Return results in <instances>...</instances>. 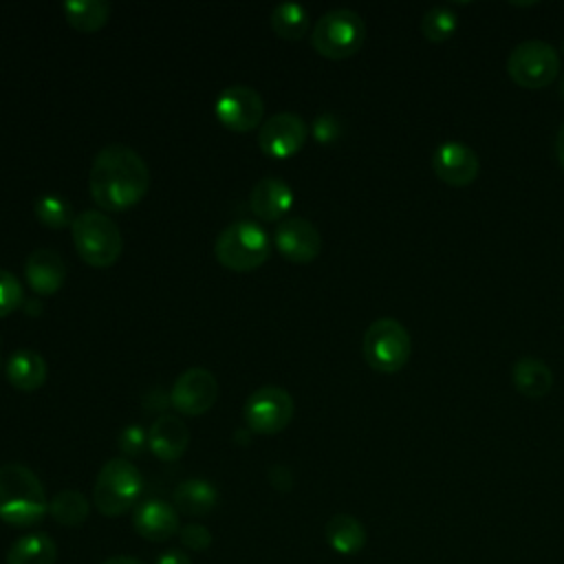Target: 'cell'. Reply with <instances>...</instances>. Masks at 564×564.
<instances>
[{
	"label": "cell",
	"mask_w": 564,
	"mask_h": 564,
	"mask_svg": "<svg viewBox=\"0 0 564 564\" xmlns=\"http://www.w3.org/2000/svg\"><path fill=\"white\" fill-rule=\"evenodd\" d=\"M88 187L101 209L126 212L150 189L148 163L130 145L110 143L95 154Z\"/></svg>",
	"instance_id": "cell-1"
},
{
	"label": "cell",
	"mask_w": 564,
	"mask_h": 564,
	"mask_svg": "<svg viewBox=\"0 0 564 564\" xmlns=\"http://www.w3.org/2000/svg\"><path fill=\"white\" fill-rule=\"evenodd\" d=\"M48 511L42 480L20 463L0 465V520L13 527H31Z\"/></svg>",
	"instance_id": "cell-2"
},
{
	"label": "cell",
	"mask_w": 564,
	"mask_h": 564,
	"mask_svg": "<svg viewBox=\"0 0 564 564\" xmlns=\"http://www.w3.org/2000/svg\"><path fill=\"white\" fill-rule=\"evenodd\" d=\"M73 245L79 258L97 269L115 264L123 251V238L117 223L97 209H86L75 216L70 227Z\"/></svg>",
	"instance_id": "cell-3"
},
{
	"label": "cell",
	"mask_w": 564,
	"mask_h": 564,
	"mask_svg": "<svg viewBox=\"0 0 564 564\" xmlns=\"http://www.w3.org/2000/svg\"><path fill=\"white\" fill-rule=\"evenodd\" d=\"M143 491V476L128 458H110L95 478L93 502L99 513L115 518L130 511Z\"/></svg>",
	"instance_id": "cell-4"
},
{
	"label": "cell",
	"mask_w": 564,
	"mask_h": 564,
	"mask_svg": "<svg viewBox=\"0 0 564 564\" xmlns=\"http://www.w3.org/2000/svg\"><path fill=\"white\" fill-rule=\"evenodd\" d=\"M214 253L225 269L253 271L269 258L271 238L260 225L251 220H236L218 234Z\"/></svg>",
	"instance_id": "cell-5"
},
{
	"label": "cell",
	"mask_w": 564,
	"mask_h": 564,
	"mask_svg": "<svg viewBox=\"0 0 564 564\" xmlns=\"http://www.w3.org/2000/svg\"><path fill=\"white\" fill-rule=\"evenodd\" d=\"M366 40L364 18L346 7L330 9L317 18L311 31L313 48L328 59L352 57Z\"/></svg>",
	"instance_id": "cell-6"
},
{
	"label": "cell",
	"mask_w": 564,
	"mask_h": 564,
	"mask_svg": "<svg viewBox=\"0 0 564 564\" xmlns=\"http://www.w3.org/2000/svg\"><path fill=\"white\" fill-rule=\"evenodd\" d=\"M361 352L372 370L394 375L408 364L412 352V339L408 328L399 319L379 317L366 328Z\"/></svg>",
	"instance_id": "cell-7"
},
{
	"label": "cell",
	"mask_w": 564,
	"mask_h": 564,
	"mask_svg": "<svg viewBox=\"0 0 564 564\" xmlns=\"http://www.w3.org/2000/svg\"><path fill=\"white\" fill-rule=\"evenodd\" d=\"M560 53L544 40H524L516 44L507 57V75L513 84L540 90L560 75Z\"/></svg>",
	"instance_id": "cell-8"
},
{
	"label": "cell",
	"mask_w": 564,
	"mask_h": 564,
	"mask_svg": "<svg viewBox=\"0 0 564 564\" xmlns=\"http://www.w3.org/2000/svg\"><path fill=\"white\" fill-rule=\"evenodd\" d=\"M242 414L251 432L278 434L293 419V397L282 386H260L247 397Z\"/></svg>",
	"instance_id": "cell-9"
},
{
	"label": "cell",
	"mask_w": 564,
	"mask_h": 564,
	"mask_svg": "<svg viewBox=\"0 0 564 564\" xmlns=\"http://www.w3.org/2000/svg\"><path fill=\"white\" fill-rule=\"evenodd\" d=\"M216 119L234 132H249L262 126L264 101L262 95L245 84L227 86L214 104Z\"/></svg>",
	"instance_id": "cell-10"
},
{
	"label": "cell",
	"mask_w": 564,
	"mask_h": 564,
	"mask_svg": "<svg viewBox=\"0 0 564 564\" xmlns=\"http://www.w3.org/2000/svg\"><path fill=\"white\" fill-rule=\"evenodd\" d=\"M218 399V381L216 377L200 366L187 368L181 372L170 390V403L176 412L185 416H198L212 410Z\"/></svg>",
	"instance_id": "cell-11"
},
{
	"label": "cell",
	"mask_w": 564,
	"mask_h": 564,
	"mask_svg": "<svg viewBox=\"0 0 564 564\" xmlns=\"http://www.w3.org/2000/svg\"><path fill=\"white\" fill-rule=\"evenodd\" d=\"M308 137L306 121L295 112H278L258 130V145L271 159H289L302 150Z\"/></svg>",
	"instance_id": "cell-12"
},
{
	"label": "cell",
	"mask_w": 564,
	"mask_h": 564,
	"mask_svg": "<svg viewBox=\"0 0 564 564\" xmlns=\"http://www.w3.org/2000/svg\"><path fill=\"white\" fill-rule=\"evenodd\" d=\"M273 245L289 262L306 264L319 256L322 236L311 220L302 216H291L275 227Z\"/></svg>",
	"instance_id": "cell-13"
},
{
	"label": "cell",
	"mask_w": 564,
	"mask_h": 564,
	"mask_svg": "<svg viewBox=\"0 0 564 564\" xmlns=\"http://www.w3.org/2000/svg\"><path fill=\"white\" fill-rule=\"evenodd\" d=\"M434 174L452 187H467L478 178V154L463 141H445L432 154Z\"/></svg>",
	"instance_id": "cell-14"
},
{
	"label": "cell",
	"mask_w": 564,
	"mask_h": 564,
	"mask_svg": "<svg viewBox=\"0 0 564 564\" xmlns=\"http://www.w3.org/2000/svg\"><path fill=\"white\" fill-rule=\"evenodd\" d=\"M132 527L141 538L163 542L181 531V520L174 505L161 498H148L137 505L132 513Z\"/></svg>",
	"instance_id": "cell-15"
},
{
	"label": "cell",
	"mask_w": 564,
	"mask_h": 564,
	"mask_svg": "<svg viewBox=\"0 0 564 564\" xmlns=\"http://www.w3.org/2000/svg\"><path fill=\"white\" fill-rule=\"evenodd\" d=\"M24 275L31 291H35L37 295H53L64 284L66 267L55 249L37 247L26 256Z\"/></svg>",
	"instance_id": "cell-16"
},
{
	"label": "cell",
	"mask_w": 564,
	"mask_h": 564,
	"mask_svg": "<svg viewBox=\"0 0 564 564\" xmlns=\"http://www.w3.org/2000/svg\"><path fill=\"white\" fill-rule=\"evenodd\" d=\"M249 207L260 220H280L293 207V189L278 176H264L253 185L249 194Z\"/></svg>",
	"instance_id": "cell-17"
},
{
	"label": "cell",
	"mask_w": 564,
	"mask_h": 564,
	"mask_svg": "<svg viewBox=\"0 0 564 564\" xmlns=\"http://www.w3.org/2000/svg\"><path fill=\"white\" fill-rule=\"evenodd\" d=\"M189 443L187 425L174 414H161L148 432V447L150 452L165 463L181 458Z\"/></svg>",
	"instance_id": "cell-18"
},
{
	"label": "cell",
	"mask_w": 564,
	"mask_h": 564,
	"mask_svg": "<svg viewBox=\"0 0 564 564\" xmlns=\"http://www.w3.org/2000/svg\"><path fill=\"white\" fill-rule=\"evenodd\" d=\"M46 359L31 348H20L15 352H11L7 366H4V375L7 381L22 392H33L37 388H42V383L46 381Z\"/></svg>",
	"instance_id": "cell-19"
},
{
	"label": "cell",
	"mask_w": 564,
	"mask_h": 564,
	"mask_svg": "<svg viewBox=\"0 0 564 564\" xmlns=\"http://www.w3.org/2000/svg\"><path fill=\"white\" fill-rule=\"evenodd\" d=\"M172 500H174L176 511H181L185 516H192V518H200V516L209 513L216 507L218 491L209 480L187 478V480L176 485V489L172 494Z\"/></svg>",
	"instance_id": "cell-20"
},
{
	"label": "cell",
	"mask_w": 564,
	"mask_h": 564,
	"mask_svg": "<svg viewBox=\"0 0 564 564\" xmlns=\"http://www.w3.org/2000/svg\"><path fill=\"white\" fill-rule=\"evenodd\" d=\"M511 381L520 394L529 399H540L551 392L553 372L542 359L520 357L511 368Z\"/></svg>",
	"instance_id": "cell-21"
},
{
	"label": "cell",
	"mask_w": 564,
	"mask_h": 564,
	"mask_svg": "<svg viewBox=\"0 0 564 564\" xmlns=\"http://www.w3.org/2000/svg\"><path fill=\"white\" fill-rule=\"evenodd\" d=\"M326 542L339 555H355L366 544V529L364 524L350 513H335L324 529Z\"/></svg>",
	"instance_id": "cell-22"
},
{
	"label": "cell",
	"mask_w": 564,
	"mask_h": 564,
	"mask_svg": "<svg viewBox=\"0 0 564 564\" xmlns=\"http://www.w3.org/2000/svg\"><path fill=\"white\" fill-rule=\"evenodd\" d=\"M57 544L46 533H26L18 538L9 551L4 564H55Z\"/></svg>",
	"instance_id": "cell-23"
},
{
	"label": "cell",
	"mask_w": 564,
	"mask_h": 564,
	"mask_svg": "<svg viewBox=\"0 0 564 564\" xmlns=\"http://www.w3.org/2000/svg\"><path fill=\"white\" fill-rule=\"evenodd\" d=\"M66 22L82 31V33H93L99 31L108 18H110V2L106 0H68L62 4Z\"/></svg>",
	"instance_id": "cell-24"
},
{
	"label": "cell",
	"mask_w": 564,
	"mask_h": 564,
	"mask_svg": "<svg viewBox=\"0 0 564 564\" xmlns=\"http://www.w3.org/2000/svg\"><path fill=\"white\" fill-rule=\"evenodd\" d=\"M271 29L282 40H302L308 31V9L300 2H280L271 11Z\"/></svg>",
	"instance_id": "cell-25"
},
{
	"label": "cell",
	"mask_w": 564,
	"mask_h": 564,
	"mask_svg": "<svg viewBox=\"0 0 564 564\" xmlns=\"http://www.w3.org/2000/svg\"><path fill=\"white\" fill-rule=\"evenodd\" d=\"M88 511H90V505H88L86 496L75 489H64V491L55 494L53 500L48 502L51 518L64 527L82 524L88 518Z\"/></svg>",
	"instance_id": "cell-26"
},
{
	"label": "cell",
	"mask_w": 564,
	"mask_h": 564,
	"mask_svg": "<svg viewBox=\"0 0 564 564\" xmlns=\"http://www.w3.org/2000/svg\"><path fill=\"white\" fill-rule=\"evenodd\" d=\"M419 29L427 42L441 44V42L449 40L454 35V31L458 29V15L449 7L436 4L423 13Z\"/></svg>",
	"instance_id": "cell-27"
},
{
	"label": "cell",
	"mask_w": 564,
	"mask_h": 564,
	"mask_svg": "<svg viewBox=\"0 0 564 564\" xmlns=\"http://www.w3.org/2000/svg\"><path fill=\"white\" fill-rule=\"evenodd\" d=\"M33 209H35L37 220L48 229H66V227H73V223H75L70 203L57 194L37 196Z\"/></svg>",
	"instance_id": "cell-28"
},
{
	"label": "cell",
	"mask_w": 564,
	"mask_h": 564,
	"mask_svg": "<svg viewBox=\"0 0 564 564\" xmlns=\"http://www.w3.org/2000/svg\"><path fill=\"white\" fill-rule=\"evenodd\" d=\"M24 304L22 282L7 269H0V317L11 315Z\"/></svg>",
	"instance_id": "cell-29"
},
{
	"label": "cell",
	"mask_w": 564,
	"mask_h": 564,
	"mask_svg": "<svg viewBox=\"0 0 564 564\" xmlns=\"http://www.w3.org/2000/svg\"><path fill=\"white\" fill-rule=\"evenodd\" d=\"M117 445H119V452L123 454V458L139 456L148 447V432L141 425H128L119 434Z\"/></svg>",
	"instance_id": "cell-30"
},
{
	"label": "cell",
	"mask_w": 564,
	"mask_h": 564,
	"mask_svg": "<svg viewBox=\"0 0 564 564\" xmlns=\"http://www.w3.org/2000/svg\"><path fill=\"white\" fill-rule=\"evenodd\" d=\"M178 538H181V544L187 546L189 551H205L212 544L209 529L198 524V522H189V524L181 527Z\"/></svg>",
	"instance_id": "cell-31"
},
{
	"label": "cell",
	"mask_w": 564,
	"mask_h": 564,
	"mask_svg": "<svg viewBox=\"0 0 564 564\" xmlns=\"http://www.w3.org/2000/svg\"><path fill=\"white\" fill-rule=\"evenodd\" d=\"M311 132L315 137V141L319 143H333L339 134H341V123L335 115L330 112H324L319 117H315L313 126H311Z\"/></svg>",
	"instance_id": "cell-32"
},
{
	"label": "cell",
	"mask_w": 564,
	"mask_h": 564,
	"mask_svg": "<svg viewBox=\"0 0 564 564\" xmlns=\"http://www.w3.org/2000/svg\"><path fill=\"white\" fill-rule=\"evenodd\" d=\"M269 480L280 491H286V489L293 487V476H291V471L284 465H273L269 469Z\"/></svg>",
	"instance_id": "cell-33"
},
{
	"label": "cell",
	"mask_w": 564,
	"mask_h": 564,
	"mask_svg": "<svg viewBox=\"0 0 564 564\" xmlns=\"http://www.w3.org/2000/svg\"><path fill=\"white\" fill-rule=\"evenodd\" d=\"M154 564H192V562H189V557H187L183 551H178V549H170V551L161 553V555L156 557V562H154Z\"/></svg>",
	"instance_id": "cell-34"
},
{
	"label": "cell",
	"mask_w": 564,
	"mask_h": 564,
	"mask_svg": "<svg viewBox=\"0 0 564 564\" xmlns=\"http://www.w3.org/2000/svg\"><path fill=\"white\" fill-rule=\"evenodd\" d=\"M555 154L560 165L564 167V126L557 130V137H555Z\"/></svg>",
	"instance_id": "cell-35"
},
{
	"label": "cell",
	"mask_w": 564,
	"mask_h": 564,
	"mask_svg": "<svg viewBox=\"0 0 564 564\" xmlns=\"http://www.w3.org/2000/svg\"><path fill=\"white\" fill-rule=\"evenodd\" d=\"M101 564H143V562L137 557H130V555H115V557L104 560Z\"/></svg>",
	"instance_id": "cell-36"
},
{
	"label": "cell",
	"mask_w": 564,
	"mask_h": 564,
	"mask_svg": "<svg viewBox=\"0 0 564 564\" xmlns=\"http://www.w3.org/2000/svg\"><path fill=\"white\" fill-rule=\"evenodd\" d=\"M560 93H562V97H564V75H562V82H560Z\"/></svg>",
	"instance_id": "cell-37"
},
{
	"label": "cell",
	"mask_w": 564,
	"mask_h": 564,
	"mask_svg": "<svg viewBox=\"0 0 564 564\" xmlns=\"http://www.w3.org/2000/svg\"><path fill=\"white\" fill-rule=\"evenodd\" d=\"M562 53H564V42H562Z\"/></svg>",
	"instance_id": "cell-38"
}]
</instances>
